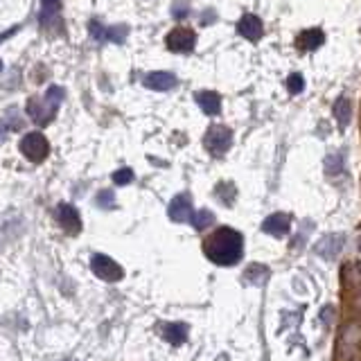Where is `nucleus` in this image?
Returning a JSON list of instances; mask_svg holds the SVG:
<instances>
[{"mask_svg": "<svg viewBox=\"0 0 361 361\" xmlns=\"http://www.w3.org/2000/svg\"><path fill=\"white\" fill-rule=\"evenodd\" d=\"M206 257L219 267H233L244 257V237L239 230L222 226L204 242Z\"/></svg>", "mask_w": 361, "mask_h": 361, "instance_id": "f257e3e1", "label": "nucleus"}, {"mask_svg": "<svg viewBox=\"0 0 361 361\" xmlns=\"http://www.w3.org/2000/svg\"><path fill=\"white\" fill-rule=\"evenodd\" d=\"M64 97H66V90L62 86H50L45 93H43V97H32L27 102V115H29V120H32V122H36V125H41V127L48 125L50 120L55 118L57 108L62 106Z\"/></svg>", "mask_w": 361, "mask_h": 361, "instance_id": "f03ea898", "label": "nucleus"}, {"mask_svg": "<svg viewBox=\"0 0 361 361\" xmlns=\"http://www.w3.org/2000/svg\"><path fill=\"white\" fill-rule=\"evenodd\" d=\"M21 152H23V156L29 160V163H43V160L48 158V154H50V145H48V140H45L43 134L32 132V134L23 136Z\"/></svg>", "mask_w": 361, "mask_h": 361, "instance_id": "7ed1b4c3", "label": "nucleus"}, {"mask_svg": "<svg viewBox=\"0 0 361 361\" xmlns=\"http://www.w3.org/2000/svg\"><path fill=\"white\" fill-rule=\"evenodd\" d=\"M90 269H93V274L104 280V283H118V280H122L125 271L120 267L113 257H108L104 253H95L93 260H90Z\"/></svg>", "mask_w": 361, "mask_h": 361, "instance_id": "20e7f679", "label": "nucleus"}, {"mask_svg": "<svg viewBox=\"0 0 361 361\" xmlns=\"http://www.w3.org/2000/svg\"><path fill=\"white\" fill-rule=\"evenodd\" d=\"M204 143H206V149H208L210 154L222 156V154H226L228 149H230V143H233V134H230L228 127L215 125V127L208 129Z\"/></svg>", "mask_w": 361, "mask_h": 361, "instance_id": "39448f33", "label": "nucleus"}, {"mask_svg": "<svg viewBox=\"0 0 361 361\" xmlns=\"http://www.w3.org/2000/svg\"><path fill=\"white\" fill-rule=\"evenodd\" d=\"M344 248H346V235L344 233H330V235L318 239L316 246H314V253L323 260H334V257H339V253Z\"/></svg>", "mask_w": 361, "mask_h": 361, "instance_id": "423d86ee", "label": "nucleus"}, {"mask_svg": "<svg viewBox=\"0 0 361 361\" xmlns=\"http://www.w3.org/2000/svg\"><path fill=\"white\" fill-rule=\"evenodd\" d=\"M197 45V34L187 27H176L167 34V48L172 52H192Z\"/></svg>", "mask_w": 361, "mask_h": 361, "instance_id": "0eeeda50", "label": "nucleus"}, {"mask_svg": "<svg viewBox=\"0 0 361 361\" xmlns=\"http://www.w3.org/2000/svg\"><path fill=\"white\" fill-rule=\"evenodd\" d=\"M167 215L176 224H187L192 219V199L187 194H178L172 199V204L167 208Z\"/></svg>", "mask_w": 361, "mask_h": 361, "instance_id": "6e6552de", "label": "nucleus"}, {"mask_svg": "<svg viewBox=\"0 0 361 361\" xmlns=\"http://www.w3.org/2000/svg\"><path fill=\"white\" fill-rule=\"evenodd\" d=\"M57 219H59V226H62L68 235H77L79 230H82V219H79V213L75 210V206L62 204L57 208Z\"/></svg>", "mask_w": 361, "mask_h": 361, "instance_id": "1a4fd4ad", "label": "nucleus"}, {"mask_svg": "<svg viewBox=\"0 0 361 361\" xmlns=\"http://www.w3.org/2000/svg\"><path fill=\"white\" fill-rule=\"evenodd\" d=\"M90 34H93L95 41H113V43H122L127 38V25H115V27H102L97 21H90Z\"/></svg>", "mask_w": 361, "mask_h": 361, "instance_id": "9d476101", "label": "nucleus"}, {"mask_svg": "<svg viewBox=\"0 0 361 361\" xmlns=\"http://www.w3.org/2000/svg\"><path fill=\"white\" fill-rule=\"evenodd\" d=\"M289 228H292V217L285 213H274L262 222V230L274 237H285L289 233Z\"/></svg>", "mask_w": 361, "mask_h": 361, "instance_id": "9b49d317", "label": "nucleus"}, {"mask_svg": "<svg viewBox=\"0 0 361 361\" xmlns=\"http://www.w3.org/2000/svg\"><path fill=\"white\" fill-rule=\"evenodd\" d=\"M237 32L244 38H248V41H260V38H262V32H264V25L255 14H244L237 23Z\"/></svg>", "mask_w": 361, "mask_h": 361, "instance_id": "f8f14e48", "label": "nucleus"}, {"mask_svg": "<svg viewBox=\"0 0 361 361\" xmlns=\"http://www.w3.org/2000/svg\"><path fill=\"white\" fill-rule=\"evenodd\" d=\"M145 86L152 88V90H160V93H165V90L176 86V77L172 73H165V70H158V73H149L145 77Z\"/></svg>", "mask_w": 361, "mask_h": 361, "instance_id": "ddd939ff", "label": "nucleus"}, {"mask_svg": "<svg viewBox=\"0 0 361 361\" xmlns=\"http://www.w3.org/2000/svg\"><path fill=\"white\" fill-rule=\"evenodd\" d=\"M323 43H325V32H323V29H318V27L305 29V32H300V36H298V48L307 50V52L318 50Z\"/></svg>", "mask_w": 361, "mask_h": 361, "instance_id": "4468645a", "label": "nucleus"}, {"mask_svg": "<svg viewBox=\"0 0 361 361\" xmlns=\"http://www.w3.org/2000/svg\"><path fill=\"white\" fill-rule=\"evenodd\" d=\"M197 104L201 106V111L208 115H217L222 111V97L213 93V90H201V93H197Z\"/></svg>", "mask_w": 361, "mask_h": 361, "instance_id": "2eb2a0df", "label": "nucleus"}, {"mask_svg": "<svg viewBox=\"0 0 361 361\" xmlns=\"http://www.w3.org/2000/svg\"><path fill=\"white\" fill-rule=\"evenodd\" d=\"M163 337H165L167 344H172V346L185 344V339H187V325L185 323H167L163 327Z\"/></svg>", "mask_w": 361, "mask_h": 361, "instance_id": "dca6fc26", "label": "nucleus"}, {"mask_svg": "<svg viewBox=\"0 0 361 361\" xmlns=\"http://www.w3.org/2000/svg\"><path fill=\"white\" fill-rule=\"evenodd\" d=\"M334 118L341 129H346L350 125V118H353V104H350L348 97H339L334 102Z\"/></svg>", "mask_w": 361, "mask_h": 361, "instance_id": "f3484780", "label": "nucleus"}, {"mask_svg": "<svg viewBox=\"0 0 361 361\" xmlns=\"http://www.w3.org/2000/svg\"><path fill=\"white\" fill-rule=\"evenodd\" d=\"M59 14H62V0H43L41 7V23L43 25H52L55 21H59Z\"/></svg>", "mask_w": 361, "mask_h": 361, "instance_id": "a211bd4d", "label": "nucleus"}, {"mask_svg": "<svg viewBox=\"0 0 361 361\" xmlns=\"http://www.w3.org/2000/svg\"><path fill=\"white\" fill-rule=\"evenodd\" d=\"M344 167H346V154H330L325 156V172L330 176H334V174H341L344 172Z\"/></svg>", "mask_w": 361, "mask_h": 361, "instance_id": "6ab92c4d", "label": "nucleus"}, {"mask_svg": "<svg viewBox=\"0 0 361 361\" xmlns=\"http://www.w3.org/2000/svg\"><path fill=\"white\" fill-rule=\"evenodd\" d=\"M246 280L248 283H253V285H264L267 283V276H269V269L267 267H262V264H253V267H248L246 269Z\"/></svg>", "mask_w": 361, "mask_h": 361, "instance_id": "aec40b11", "label": "nucleus"}, {"mask_svg": "<svg viewBox=\"0 0 361 361\" xmlns=\"http://www.w3.org/2000/svg\"><path fill=\"white\" fill-rule=\"evenodd\" d=\"M213 222H215V215L210 213V210H199L197 215H192V224H194V228H197V230L208 228Z\"/></svg>", "mask_w": 361, "mask_h": 361, "instance_id": "412c9836", "label": "nucleus"}, {"mask_svg": "<svg viewBox=\"0 0 361 361\" xmlns=\"http://www.w3.org/2000/svg\"><path fill=\"white\" fill-rule=\"evenodd\" d=\"M287 88H289V93L298 95L300 90L305 88V79H303V75H300V73H294V75H289V79H287Z\"/></svg>", "mask_w": 361, "mask_h": 361, "instance_id": "4be33fe9", "label": "nucleus"}, {"mask_svg": "<svg viewBox=\"0 0 361 361\" xmlns=\"http://www.w3.org/2000/svg\"><path fill=\"white\" fill-rule=\"evenodd\" d=\"M132 180H134V169H129V167L118 169V172L113 174V183L115 185H129Z\"/></svg>", "mask_w": 361, "mask_h": 361, "instance_id": "5701e85b", "label": "nucleus"}, {"mask_svg": "<svg viewBox=\"0 0 361 361\" xmlns=\"http://www.w3.org/2000/svg\"><path fill=\"white\" fill-rule=\"evenodd\" d=\"M113 204H115V194L111 192V190H102V192L97 194L99 208H113Z\"/></svg>", "mask_w": 361, "mask_h": 361, "instance_id": "b1692460", "label": "nucleus"}, {"mask_svg": "<svg viewBox=\"0 0 361 361\" xmlns=\"http://www.w3.org/2000/svg\"><path fill=\"white\" fill-rule=\"evenodd\" d=\"M350 280H353V283H361V262L350 267Z\"/></svg>", "mask_w": 361, "mask_h": 361, "instance_id": "393cba45", "label": "nucleus"}, {"mask_svg": "<svg viewBox=\"0 0 361 361\" xmlns=\"http://www.w3.org/2000/svg\"><path fill=\"white\" fill-rule=\"evenodd\" d=\"M18 111H16V108H9V111H7V120H9V125H12L14 129L16 127H21V120H18V115H16Z\"/></svg>", "mask_w": 361, "mask_h": 361, "instance_id": "a878e982", "label": "nucleus"}, {"mask_svg": "<svg viewBox=\"0 0 361 361\" xmlns=\"http://www.w3.org/2000/svg\"><path fill=\"white\" fill-rule=\"evenodd\" d=\"M7 125L3 122V120H0V143H3V140H5V136H7Z\"/></svg>", "mask_w": 361, "mask_h": 361, "instance_id": "bb28decb", "label": "nucleus"}, {"mask_svg": "<svg viewBox=\"0 0 361 361\" xmlns=\"http://www.w3.org/2000/svg\"><path fill=\"white\" fill-rule=\"evenodd\" d=\"M16 32H18V27H12V29H7L5 34H0V43H3L7 36H12V34H16Z\"/></svg>", "mask_w": 361, "mask_h": 361, "instance_id": "cd10ccee", "label": "nucleus"}, {"mask_svg": "<svg viewBox=\"0 0 361 361\" xmlns=\"http://www.w3.org/2000/svg\"><path fill=\"white\" fill-rule=\"evenodd\" d=\"M355 307H357V309H361V292H359V296L355 298Z\"/></svg>", "mask_w": 361, "mask_h": 361, "instance_id": "c85d7f7f", "label": "nucleus"}, {"mask_svg": "<svg viewBox=\"0 0 361 361\" xmlns=\"http://www.w3.org/2000/svg\"><path fill=\"white\" fill-rule=\"evenodd\" d=\"M0 73H3V59H0Z\"/></svg>", "mask_w": 361, "mask_h": 361, "instance_id": "c756f323", "label": "nucleus"}, {"mask_svg": "<svg viewBox=\"0 0 361 361\" xmlns=\"http://www.w3.org/2000/svg\"><path fill=\"white\" fill-rule=\"evenodd\" d=\"M359 248H361V239H359Z\"/></svg>", "mask_w": 361, "mask_h": 361, "instance_id": "7c9ffc66", "label": "nucleus"}]
</instances>
